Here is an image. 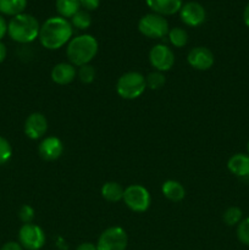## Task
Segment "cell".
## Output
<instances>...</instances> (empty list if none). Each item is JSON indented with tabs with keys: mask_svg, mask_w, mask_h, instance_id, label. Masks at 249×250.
I'll list each match as a JSON object with an SVG mask.
<instances>
[{
	"mask_svg": "<svg viewBox=\"0 0 249 250\" xmlns=\"http://www.w3.org/2000/svg\"><path fill=\"white\" fill-rule=\"evenodd\" d=\"M161 192H163L164 197L166 199L173 203L182 202L186 197V189L183 187V185L175 180L165 181L163 183V187H161Z\"/></svg>",
	"mask_w": 249,
	"mask_h": 250,
	"instance_id": "obj_17",
	"label": "cell"
},
{
	"mask_svg": "<svg viewBox=\"0 0 249 250\" xmlns=\"http://www.w3.org/2000/svg\"><path fill=\"white\" fill-rule=\"evenodd\" d=\"M149 62L159 72L171 70L175 63V54L165 44H156L149 51Z\"/></svg>",
	"mask_w": 249,
	"mask_h": 250,
	"instance_id": "obj_9",
	"label": "cell"
},
{
	"mask_svg": "<svg viewBox=\"0 0 249 250\" xmlns=\"http://www.w3.org/2000/svg\"><path fill=\"white\" fill-rule=\"evenodd\" d=\"M24 134L32 141H37L45 136L48 131V120L42 112H32L24 121Z\"/></svg>",
	"mask_w": 249,
	"mask_h": 250,
	"instance_id": "obj_11",
	"label": "cell"
},
{
	"mask_svg": "<svg viewBox=\"0 0 249 250\" xmlns=\"http://www.w3.org/2000/svg\"><path fill=\"white\" fill-rule=\"evenodd\" d=\"M46 242L45 232L36 224L22 225L19 231V243L26 250H41Z\"/></svg>",
	"mask_w": 249,
	"mask_h": 250,
	"instance_id": "obj_8",
	"label": "cell"
},
{
	"mask_svg": "<svg viewBox=\"0 0 249 250\" xmlns=\"http://www.w3.org/2000/svg\"><path fill=\"white\" fill-rule=\"evenodd\" d=\"M180 17L187 26L198 27L207 19L204 6L197 1H188L182 5L180 10Z\"/></svg>",
	"mask_w": 249,
	"mask_h": 250,
	"instance_id": "obj_12",
	"label": "cell"
},
{
	"mask_svg": "<svg viewBox=\"0 0 249 250\" xmlns=\"http://www.w3.org/2000/svg\"><path fill=\"white\" fill-rule=\"evenodd\" d=\"M227 168L237 177H249V155L244 153L234 154L227 161Z\"/></svg>",
	"mask_w": 249,
	"mask_h": 250,
	"instance_id": "obj_16",
	"label": "cell"
},
{
	"mask_svg": "<svg viewBox=\"0 0 249 250\" xmlns=\"http://www.w3.org/2000/svg\"><path fill=\"white\" fill-rule=\"evenodd\" d=\"M138 29L146 38L161 39L167 36L170 27L165 17L151 12L141 17L138 22Z\"/></svg>",
	"mask_w": 249,
	"mask_h": 250,
	"instance_id": "obj_5",
	"label": "cell"
},
{
	"mask_svg": "<svg viewBox=\"0 0 249 250\" xmlns=\"http://www.w3.org/2000/svg\"><path fill=\"white\" fill-rule=\"evenodd\" d=\"M36 216V211H34L33 208L28 204H24L20 208L19 210V219L21 220V222L24 224H32Z\"/></svg>",
	"mask_w": 249,
	"mask_h": 250,
	"instance_id": "obj_28",
	"label": "cell"
},
{
	"mask_svg": "<svg viewBox=\"0 0 249 250\" xmlns=\"http://www.w3.org/2000/svg\"><path fill=\"white\" fill-rule=\"evenodd\" d=\"M6 34H7V22L6 20L4 19V16L0 14V41H1Z\"/></svg>",
	"mask_w": 249,
	"mask_h": 250,
	"instance_id": "obj_31",
	"label": "cell"
},
{
	"mask_svg": "<svg viewBox=\"0 0 249 250\" xmlns=\"http://www.w3.org/2000/svg\"><path fill=\"white\" fill-rule=\"evenodd\" d=\"M99 50L98 41L90 34H80L71 39L67 43L66 55L68 62L76 67L88 65L97 56Z\"/></svg>",
	"mask_w": 249,
	"mask_h": 250,
	"instance_id": "obj_2",
	"label": "cell"
},
{
	"mask_svg": "<svg viewBox=\"0 0 249 250\" xmlns=\"http://www.w3.org/2000/svg\"><path fill=\"white\" fill-rule=\"evenodd\" d=\"M56 10L63 19H71L81 10L80 0H56Z\"/></svg>",
	"mask_w": 249,
	"mask_h": 250,
	"instance_id": "obj_20",
	"label": "cell"
},
{
	"mask_svg": "<svg viewBox=\"0 0 249 250\" xmlns=\"http://www.w3.org/2000/svg\"><path fill=\"white\" fill-rule=\"evenodd\" d=\"M237 238L242 244L249 246V217H246L237 225Z\"/></svg>",
	"mask_w": 249,
	"mask_h": 250,
	"instance_id": "obj_27",
	"label": "cell"
},
{
	"mask_svg": "<svg viewBox=\"0 0 249 250\" xmlns=\"http://www.w3.org/2000/svg\"><path fill=\"white\" fill-rule=\"evenodd\" d=\"M27 7V0H0V14L15 17L23 14Z\"/></svg>",
	"mask_w": 249,
	"mask_h": 250,
	"instance_id": "obj_19",
	"label": "cell"
},
{
	"mask_svg": "<svg viewBox=\"0 0 249 250\" xmlns=\"http://www.w3.org/2000/svg\"><path fill=\"white\" fill-rule=\"evenodd\" d=\"M146 89L145 77L137 71H128L119 77L116 82V92L122 99L134 100L141 97Z\"/></svg>",
	"mask_w": 249,
	"mask_h": 250,
	"instance_id": "obj_4",
	"label": "cell"
},
{
	"mask_svg": "<svg viewBox=\"0 0 249 250\" xmlns=\"http://www.w3.org/2000/svg\"><path fill=\"white\" fill-rule=\"evenodd\" d=\"M247 150H248V155H249V141H248V144H247Z\"/></svg>",
	"mask_w": 249,
	"mask_h": 250,
	"instance_id": "obj_35",
	"label": "cell"
},
{
	"mask_svg": "<svg viewBox=\"0 0 249 250\" xmlns=\"http://www.w3.org/2000/svg\"><path fill=\"white\" fill-rule=\"evenodd\" d=\"M76 250H98L97 244L90 243V242H84V243H81L80 246L76 248Z\"/></svg>",
	"mask_w": 249,
	"mask_h": 250,
	"instance_id": "obj_32",
	"label": "cell"
},
{
	"mask_svg": "<svg viewBox=\"0 0 249 250\" xmlns=\"http://www.w3.org/2000/svg\"><path fill=\"white\" fill-rule=\"evenodd\" d=\"M124 205L133 212H144L151 204V195L145 187L141 185H131L124 188Z\"/></svg>",
	"mask_w": 249,
	"mask_h": 250,
	"instance_id": "obj_6",
	"label": "cell"
},
{
	"mask_svg": "<svg viewBox=\"0 0 249 250\" xmlns=\"http://www.w3.org/2000/svg\"><path fill=\"white\" fill-rule=\"evenodd\" d=\"M95 76H97V72H95L94 66H92L90 63L81 66L77 71L78 80L84 84H90L92 82H94Z\"/></svg>",
	"mask_w": 249,
	"mask_h": 250,
	"instance_id": "obj_25",
	"label": "cell"
},
{
	"mask_svg": "<svg viewBox=\"0 0 249 250\" xmlns=\"http://www.w3.org/2000/svg\"><path fill=\"white\" fill-rule=\"evenodd\" d=\"M124 187H122L120 183L115 182V181H109V182H105L102 186V197L104 198L106 202L110 203H119L120 200H122L124 198Z\"/></svg>",
	"mask_w": 249,
	"mask_h": 250,
	"instance_id": "obj_18",
	"label": "cell"
},
{
	"mask_svg": "<svg viewBox=\"0 0 249 250\" xmlns=\"http://www.w3.org/2000/svg\"><path fill=\"white\" fill-rule=\"evenodd\" d=\"M0 250H23V248H22V246L19 243V242L11 241V242H6V243L0 248Z\"/></svg>",
	"mask_w": 249,
	"mask_h": 250,
	"instance_id": "obj_30",
	"label": "cell"
},
{
	"mask_svg": "<svg viewBox=\"0 0 249 250\" xmlns=\"http://www.w3.org/2000/svg\"><path fill=\"white\" fill-rule=\"evenodd\" d=\"M51 80L59 85H67L77 77L76 66L70 62H59L51 70Z\"/></svg>",
	"mask_w": 249,
	"mask_h": 250,
	"instance_id": "obj_14",
	"label": "cell"
},
{
	"mask_svg": "<svg viewBox=\"0 0 249 250\" xmlns=\"http://www.w3.org/2000/svg\"><path fill=\"white\" fill-rule=\"evenodd\" d=\"M243 21H244V23H246V26L249 28V2H248V4H247V6L244 7Z\"/></svg>",
	"mask_w": 249,
	"mask_h": 250,
	"instance_id": "obj_34",
	"label": "cell"
},
{
	"mask_svg": "<svg viewBox=\"0 0 249 250\" xmlns=\"http://www.w3.org/2000/svg\"><path fill=\"white\" fill-rule=\"evenodd\" d=\"M222 220L227 226H237L243 220V211L238 207H229L225 210Z\"/></svg>",
	"mask_w": 249,
	"mask_h": 250,
	"instance_id": "obj_23",
	"label": "cell"
},
{
	"mask_svg": "<svg viewBox=\"0 0 249 250\" xmlns=\"http://www.w3.org/2000/svg\"><path fill=\"white\" fill-rule=\"evenodd\" d=\"M146 5L154 14L161 16H171L180 12L183 2L182 0H145Z\"/></svg>",
	"mask_w": 249,
	"mask_h": 250,
	"instance_id": "obj_15",
	"label": "cell"
},
{
	"mask_svg": "<svg viewBox=\"0 0 249 250\" xmlns=\"http://www.w3.org/2000/svg\"><path fill=\"white\" fill-rule=\"evenodd\" d=\"M187 62L194 70L208 71L214 65L215 58L212 51L207 46H195L188 53Z\"/></svg>",
	"mask_w": 249,
	"mask_h": 250,
	"instance_id": "obj_10",
	"label": "cell"
},
{
	"mask_svg": "<svg viewBox=\"0 0 249 250\" xmlns=\"http://www.w3.org/2000/svg\"><path fill=\"white\" fill-rule=\"evenodd\" d=\"M63 144L60 138L58 137H46L38 146V154L43 160L45 161H55L62 155Z\"/></svg>",
	"mask_w": 249,
	"mask_h": 250,
	"instance_id": "obj_13",
	"label": "cell"
},
{
	"mask_svg": "<svg viewBox=\"0 0 249 250\" xmlns=\"http://www.w3.org/2000/svg\"><path fill=\"white\" fill-rule=\"evenodd\" d=\"M71 24L75 28L80 29V31H84L88 29L92 24V16L88 11L81 9L80 11L76 12L72 17H71Z\"/></svg>",
	"mask_w": 249,
	"mask_h": 250,
	"instance_id": "obj_22",
	"label": "cell"
},
{
	"mask_svg": "<svg viewBox=\"0 0 249 250\" xmlns=\"http://www.w3.org/2000/svg\"><path fill=\"white\" fill-rule=\"evenodd\" d=\"M73 27L67 19L54 16L46 20L41 26L39 42L49 50H58L72 39Z\"/></svg>",
	"mask_w": 249,
	"mask_h": 250,
	"instance_id": "obj_1",
	"label": "cell"
},
{
	"mask_svg": "<svg viewBox=\"0 0 249 250\" xmlns=\"http://www.w3.org/2000/svg\"><path fill=\"white\" fill-rule=\"evenodd\" d=\"M41 24L38 20L29 14H20L11 17L7 23V34L14 42L20 44H29L39 37Z\"/></svg>",
	"mask_w": 249,
	"mask_h": 250,
	"instance_id": "obj_3",
	"label": "cell"
},
{
	"mask_svg": "<svg viewBox=\"0 0 249 250\" xmlns=\"http://www.w3.org/2000/svg\"><path fill=\"white\" fill-rule=\"evenodd\" d=\"M128 237L122 227L111 226L102 232L97 242L98 250H126Z\"/></svg>",
	"mask_w": 249,
	"mask_h": 250,
	"instance_id": "obj_7",
	"label": "cell"
},
{
	"mask_svg": "<svg viewBox=\"0 0 249 250\" xmlns=\"http://www.w3.org/2000/svg\"><path fill=\"white\" fill-rule=\"evenodd\" d=\"M6 56H7L6 45H5V44L0 41V63L4 62L5 59H6Z\"/></svg>",
	"mask_w": 249,
	"mask_h": 250,
	"instance_id": "obj_33",
	"label": "cell"
},
{
	"mask_svg": "<svg viewBox=\"0 0 249 250\" xmlns=\"http://www.w3.org/2000/svg\"><path fill=\"white\" fill-rule=\"evenodd\" d=\"M168 41L172 44L175 48H183V46L187 45L188 43V33L186 29L181 28V27H175V28H171L168 31Z\"/></svg>",
	"mask_w": 249,
	"mask_h": 250,
	"instance_id": "obj_21",
	"label": "cell"
},
{
	"mask_svg": "<svg viewBox=\"0 0 249 250\" xmlns=\"http://www.w3.org/2000/svg\"><path fill=\"white\" fill-rule=\"evenodd\" d=\"M12 158V146L5 137L0 136V165H5Z\"/></svg>",
	"mask_w": 249,
	"mask_h": 250,
	"instance_id": "obj_26",
	"label": "cell"
},
{
	"mask_svg": "<svg viewBox=\"0 0 249 250\" xmlns=\"http://www.w3.org/2000/svg\"><path fill=\"white\" fill-rule=\"evenodd\" d=\"M165 76H164L163 72H159V71H154V72H150L145 77V83L146 88L151 90H159L165 85Z\"/></svg>",
	"mask_w": 249,
	"mask_h": 250,
	"instance_id": "obj_24",
	"label": "cell"
},
{
	"mask_svg": "<svg viewBox=\"0 0 249 250\" xmlns=\"http://www.w3.org/2000/svg\"><path fill=\"white\" fill-rule=\"evenodd\" d=\"M81 2V7L85 11H94L99 7L100 0H80Z\"/></svg>",
	"mask_w": 249,
	"mask_h": 250,
	"instance_id": "obj_29",
	"label": "cell"
}]
</instances>
